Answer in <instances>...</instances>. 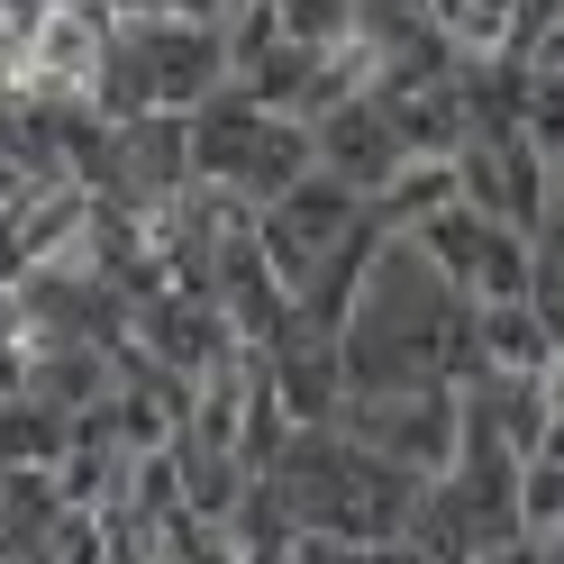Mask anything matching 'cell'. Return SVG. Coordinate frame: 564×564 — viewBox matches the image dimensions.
I'll list each match as a JSON object with an SVG mask.
<instances>
[{"label": "cell", "instance_id": "obj_1", "mask_svg": "<svg viewBox=\"0 0 564 564\" xmlns=\"http://www.w3.org/2000/svg\"><path fill=\"white\" fill-rule=\"evenodd\" d=\"M482 328H491V356H501V365H546V337H538V319H528L519 301L482 310Z\"/></svg>", "mask_w": 564, "mask_h": 564}, {"label": "cell", "instance_id": "obj_2", "mask_svg": "<svg viewBox=\"0 0 564 564\" xmlns=\"http://www.w3.org/2000/svg\"><path fill=\"white\" fill-rule=\"evenodd\" d=\"M491 564H546V555L538 546H510V555H491Z\"/></svg>", "mask_w": 564, "mask_h": 564}, {"label": "cell", "instance_id": "obj_3", "mask_svg": "<svg viewBox=\"0 0 564 564\" xmlns=\"http://www.w3.org/2000/svg\"><path fill=\"white\" fill-rule=\"evenodd\" d=\"M0 510H10V474H0Z\"/></svg>", "mask_w": 564, "mask_h": 564}]
</instances>
